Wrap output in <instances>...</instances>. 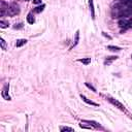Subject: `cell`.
<instances>
[{"instance_id":"277c9868","label":"cell","mask_w":132,"mask_h":132,"mask_svg":"<svg viewBox=\"0 0 132 132\" xmlns=\"http://www.w3.org/2000/svg\"><path fill=\"white\" fill-rule=\"evenodd\" d=\"M119 57L118 56H109V57H107L106 59H105V61H104V65H110L113 61H116L117 59H118Z\"/></svg>"},{"instance_id":"7a4b0ae2","label":"cell","mask_w":132,"mask_h":132,"mask_svg":"<svg viewBox=\"0 0 132 132\" xmlns=\"http://www.w3.org/2000/svg\"><path fill=\"white\" fill-rule=\"evenodd\" d=\"M108 101L112 104V105H114L116 107H118L119 109H121V110H125V106L119 101V100H117V99H113V98H108Z\"/></svg>"},{"instance_id":"8992f818","label":"cell","mask_w":132,"mask_h":132,"mask_svg":"<svg viewBox=\"0 0 132 132\" xmlns=\"http://www.w3.org/2000/svg\"><path fill=\"white\" fill-rule=\"evenodd\" d=\"M80 98L82 99V101H85L86 103H88V104H90V105H93V106H98V104H97V103H95L94 101H92V100L88 99V98H87L85 95H82V94L80 95Z\"/></svg>"},{"instance_id":"4fadbf2b","label":"cell","mask_w":132,"mask_h":132,"mask_svg":"<svg viewBox=\"0 0 132 132\" xmlns=\"http://www.w3.org/2000/svg\"><path fill=\"white\" fill-rule=\"evenodd\" d=\"M27 22H28L29 24H33V23L35 22V19H34V16H33L32 13H29V14L27 15Z\"/></svg>"},{"instance_id":"7402d4cb","label":"cell","mask_w":132,"mask_h":132,"mask_svg":"<svg viewBox=\"0 0 132 132\" xmlns=\"http://www.w3.org/2000/svg\"><path fill=\"white\" fill-rule=\"evenodd\" d=\"M102 35H103L104 37H106V38H108V39H111V36H110V35H108V34H106L105 32H102Z\"/></svg>"},{"instance_id":"9c48e42d","label":"cell","mask_w":132,"mask_h":132,"mask_svg":"<svg viewBox=\"0 0 132 132\" xmlns=\"http://www.w3.org/2000/svg\"><path fill=\"white\" fill-rule=\"evenodd\" d=\"M27 43V40L26 39H18L16 42H15V46L16 47H21L23 45H25Z\"/></svg>"},{"instance_id":"3957f363","label":"cell","mask_w":132,"mask_h":132,"mask_svg":"<svg viewBox=\"0 0 132 132\" xmlns=\"http://www.w3.org/2000/svg\"><path fill=\"white\" fill-rule=\"evenodd\" d=\"M8 84H5L4 87H3V90H2V97L6 100H10V97L8 95Z\"/></svg>"},{"instance_id":"ba28073f","label":"cell","mask_w":132,"mask_h":132,"mask_svg":"<svg viewBox=\"0 0 132 132\" xmlns=\"http://www.w3.org/2000/svg\"><path fill=\"white\" fill-rule=\"evenodd\" d=\"M119 26H120L121 28H125V29L129 28V27H128V21H127V20H120V21H119Z\"/></svg>"},{"instance_id":"9a60e30c","label":"cell","mask_w":132,"mask_h":132,"mask_svg":"<svg viewBox=\"0 0 132 132\" xmlns=\"http://www.w3.org/2000/svg\"><path fill=\"white\" fill-rule=\"evenodd\" d=\"M8 26H9L8 22L3 21V20H1V21H0V27H1V28H7Z\"/></svg>"},{"instance_id":"e0dca14e","label":"cell","mask_w":132,"mask_h":132,"mask_svg":"<svg viewBox=\"0 0 132 132\" xmlns=\"http://www.w3.org/2000/svg\"><path fill=\"white\" fill-rule=\"evenodd\" d=\"M44 6H45V5H44V4H42L41 6H38V7H36V8H35V12H41V11L43 10Z\"/></svg>"},{"instance_id":"ffe728a7","label":"cell","mask_w":132,"mask_h":132,"mask_svg":"<svg viewBox=\"0 0 132 132\" xmlns=\"http://www.w3.org/2000/svg\"><path fill=\"white\" fill-rule=\"evenodd\" d=\"M14 29H21V28H23V24L22 23H20V24H16L14 27H13Z\"/></svg>"},{"instance_id":"2e32d148","label":"cell","mask_w":132,"mask_h":132,"mask_svg":"<svg viewBox=\"0 0 132 132\" xmlns=\"http://www.w3.org/2000/svg\"><path fill=\"white\" fill-rule=\"evenodd\" d=\"M0 44H1V48L3 51H6V42L3 38H0Z\"/></svg>"},{"instance_id":"7c38bea8","label":"cell","mask_w":132,"mask_h":132,"mask_svg":"<svg viewBox=\"0 0 132 132\" xmlns=\"http://www.w3.org/2000/svg\"><path fill=\"white\" fill-rule=\"evenodd\" d=\"M78 62H81L85 65H89L91 63V58H82V59H78Z\"/></svg>"},{"instance_id":"8fae6325","label":"cell","mask_w":132,"mask_h":132,"mask_svg":"<svg viewBox=\"0 0 132 132\" xmlns=\"http://www.w3.org/2000/svg\"><path fill=\"white\" fill-rule=\"evenodd\" d=\"M78 41H79V31L77 30V31H76V33H75V39H74V42H73V44H72L71 48H72V47H74V46H76V45H77V43H78Z\"/></svg>"},{"instance_id":"6da1fadb","label":"cell","mask_w":132,"mask_h":132,"mask_svg":"<svg viewBox=\"0 0 132 132\" xmlns=\"http://www.w3.org/2000/svg\"><path fill=\"white\" fill-rule=\"evenodd\" d=\"M6 13H7V15H9V16H14V15L19 14V13H20V6H19L18 4H15V3L10 4V5L7 7V9H6Z\"/></svg>"},{"instance_id":"5b68a950","label":"cell","mask_w":132,"mask_h":132,"mask_svg":"<svg viewBox=\"0 0 132 132\" xmlns=\"http://www.w3.org/2000/svg\"><path fill=\"white\" fill-rule=\"evenodd\" d=\"M81 123H86V124H89V125H91L93 128H99V127H100V124H99V123H97V122H95V121H90V120H82V121H81Z\"/></svg>"},{"instance_id":"5bb4252c","label":"cell","mask_w":132,"mask_h":132,"mask_svg":"<svg viewBox=\"0 0 132 132\" xmlns=\"http://www.w3.org/2000/svg\"><path fill=\"white\" fill-rule=\"evenodd\" d=\"M60 131H74L73 128H70V127H67V126H61L60 127Z\"/></svg>"},{"instance_id":"cb8c5ba5","label":"cell","mask_w":132,"mask_h":132,"mask_svg":"<svg viewBox=\"0 0 132 132\" xmlns=\"http://www.w3.org/2000/svg\"><path fill=\"white\" fill-rule=\"evenodd\" d=\"M128 27H129V28L132 27V19H130V20L128 21Z\"/></svg>"},{"instance_id":"44dd1931","label":"cell","mask_w":132,"mask_h":132,"mask_svg":"<svg viewBox=\"0 0 132 132\" xmlns=\"http://www.w3.org/2000/svg\"><path fill=\"white\" fill-rule=\"evenodd\" d=\"M121 2H123L125 4H132V0H122Z\"/></svg>"},{"instance_id":"ac0fdd59","label":"cell","mask_w":132,"mask_h":132,"mask_svg":"<svg viewBox=\"0 0 132 132\" xmlns=\"http://www.w3.org/2000/svg\"><path fill=\"white\" fill-rule=\"evenodd\" d=\"M79 127H80V128H85V129H93V127H92L91 125H84L82 123L79 124Z\"/></svg>"},{"instance_id":"30bf717a","label":"cell","mask_w":132,"mask_h":132,"mask_svg":"<svg viewBox=\"0 0 132 132\" xmlns=\"http://www.w3.org/2000/svg\"><path fill=\"white\" fill-rule=\"evenodd\" d=\"M106 48L107 50H109V51H111V52H120L122 48L121 47H119V46H116V45H107L106 46Z\"/></svg>"},{"instance_id":"603a6c76","label":"cell","mask_w":132,"mask_h":132,"mask_svg":"<svg viewBox=\"0 0 132 132\" xmlns=\"http://www.w3.org/2000/svg\"><path fill=\"white\" fill-rule=\"evenodd\" d=\"M34 4H41V0H33Z\"/></svg>"},{"instance_id":"d6986e66","label":"cell","mask_w":132,"mask_h":132,"mask_svg":"<svg viewBox=\"0 0 132 132\" xmlns=\"http://www.w3.org/2000/svg\"><path fill=\"white\" fill-rule=\"evenodd\" d=\"M86 86H87V87H88L89 89H91V90H92L93 92H96V89H95V88H94V87H93L92 85H90L89 82H86Z\"/></svg>"},{"instance_id":"52a82bcc","label":"cell","mask_w":132,"mask_h":132,"mask_svg":"<svg viewBox=\"0 0 132 132\" xmlns=\"http://www.w3.org/2000/svg\"><path fill=\"white\" fill-rule=\"evenodd\" d=\"M89 5H90V10H91V15L92 19H95V10H94V2L93 0H89Z\"/></svg>"},{"instance_id":"d4e9b609","label":"cell","mask_w":132,"mask_h":132,"mask_svg":"<svg viewBox=\"0 0 132 132\" xmlns=\"http://www.w3.org/2000/svg\"><path fill=\"white\" fill-rule=\"evenodd\" d=\"M131 59H132V54H131Z\"/></svg>"}]
</instances>
